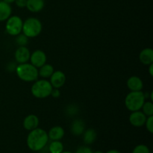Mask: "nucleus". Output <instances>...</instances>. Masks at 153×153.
I'll use <instances>...</instances> for the list:
<instances>
[{
    "mask_svg": "<svg viewBox=\"0 0 153 153\" xmlns=\"http://www.w3.org/2000/svg\"><path fill=\"white\" fill-rule=\"evenodd\" d=\"M49 140L48 133L43 128H37L30 131L27 137V145L31 150L38 152L46 147Z\"/></svg>",
    "mask_w": 153,
    "mask_h": 153,
    "instance_id": "nucleus-1",
    "label": "nucleus"
},
{
    "mask_svg": "<svg viewBox=\"0 0 153 153\" xmlns=\"http://www.w3.org/2000/svg\"><path fill=\"white\" fill-rule=\"evenodd\" d=\"M16 73L18 78L23 82H35L38 79V70L31 64L24 63L16 66Z\"/></svg>",
    "mask_w": 153,
    "mask_h": 153,
    "instance_id": "nucleus-2",
    "label": "nucleus"
},
{
    "mask_svg": "<svg viewBox=\"0 0 153 153\" xmlns=\"http://www.w3.org/2000/svg\"><path fill=\"white\" fill-rule=\"evenodd\" d=\"M144 94L140 91H131L127 94L125 99V105L126 108L130 111H140L145 102Z\"/></svg>",
    "mask_w": 153,
    "mask_h": 153,
    "instance_id": "nucleus-3",
    "label": "nucleus"
},
{
    "mask_svg": "<svg viewBox=\"0 0 153 153\" xmlns=\"http://www.w3.org/2000/svg\"><path fill=\"white\" fill-rule=\"evenodd\" d=\"M42 29L43 25L40 19L35 17H30L23 22L22 32L28 38H32L40 35Z\"/></svg>",
    "mask_w": 153,
    "mask_h": 153,
    "instance_id": "nucleus-4",
    "label": "nucleus"
},
{
    "mask_svg": "<svg viewBox=\"0 0 153 153\" xmlns=\"http://www.w3.org/2000/svg\"><path fill=\"white\" fill-rule=\"evenodd\" d=\"M52 89L53 88L49 81L46 79H40L36 80L33 84L31 92L35 98L44 99L51 95Z\"/></svg>",
    "mask_w": 153,
    "mask_h": 153,
    "instance_id": "nucleus-5",
    "label": "nucleus"
},
{
    "mask_svg": "<svg viewBox=\"0 0 153 153\" xmlns=\"http://www.w3.org/2000/svg\"><path fill=\"white\" fill-rule=\"evenodd\" d=\"M23 21L18 16H10L7 19L5 25L6 31L11 36H16L22 33Z\"/></svg>",
    "mask_w": 153,
    "mask_h": 153,
    "instance_id": "nucleus-6",
    "label": "nucleus"
},
{
    "mask_svg": "<svg viewBox=\"0 0 153 153\" xmlns=\"http://www.w3.org/2000/svg\"><path fill=\"white\" fill-rule=\"evenodd\" d=\"M29 60L33 66L37 68H40L46 63L47 57L43 51L37 49L31 54Z\"/></svg>",
    "mask_w": 153,
    "mask_h": 153,
    "instance_id": "nucleus-7",
    "label": "nucleus"
},
{
    "mask_svg": "<svg viewBox=\"0 0 153 153\" xmlns=\"http://www.w3.org/2000/svg\"><path fill=\"white\" fill-rule=\"evenodd\" d=\"M147 117L140 111L131 112L129 115V123L134 127H142L145 125Z\"/></svg>",
    "mask_w": 153,
    "mask_h": 153,
    "instance_id": "nucleus-8",
    "label": "nucleus"
},
{
    "mask_svg": "<svg viewBox=\"0 0 153 153\" xmlns=\"http://www.w3.org/2000/svg\"><path fill=\"white\" fill-rule=\"evenodd\" d=\"M50 84L53 88H61L66 82V76L61 70L54 71L50 76Z\"/></svg>",
    "mask_w": 153,
    "mask_h": 153,
    "instance_id": "nucleus-9",
    "label": "nucleus"
},
{
    "mask_svg": "<svg viewBox=\"0 0 153 153\" xmlns=\"http://www.w3.org/2000/svg\"><path fill=\"white\" fill-rule=\"evenodd\" d=\"M30 55V51L26 46H19L14 53V58L18 64H24L29 61Z\"/></svg>",
    "mask_w": 153,
    "mask_h": 153,
    "instance_id": "nucleus-10",
    "label": "nucleus"
},
{
    "mask_svg": "<svg viewBox=\"0 0 153 153\" xmlns=\"http://www.w3.org/2000/svg\"><path fill=\"white\" fill-rule=\"evenodd\" d=\"M127 88L131 91H142L143 88V82L138 76H131L127 80Z\"/></svg>",
    "mask_w": 153,
    "mask_h": 153,
    "instance_id": "nucleus-11",
    "label": "nucleus"
},
{
    "mask_svg": "<svg viewBox=\"0 0 153 153\" xmlns=\"http://www.w3.org/2000/svg\"><path fill=\"white\" fill-rule=\"evenodd\" d=\"M39 118L34 114H30L25 117L23 120V127L27 131H31L38 128Z\"/></svg>",
    "mask_w": 153,
    "mask_h": 153,
    "instance_id": "nucleus-12",
    "label": "nucleus"
},
{
    "mask_svg": "<svg viewBox=\"0 0 153 153\" xmlns=\"http://www.w3.org/2000/svg\"><path fill=\"white\" fill-rule=\"evenodd\" d=\"M70 130L73 135L79 136L84 133L85 130V123L82 120L76 119L73 121Z\"/></svg>",
    "mask_w": 153,
    "mask_h": 153,
    "instance_id": "nucleus-13",
    "label": "nucleus"
},
{
    "mask_svg": "<svg viewBox=\"0 0 153 153\" xmlns=\"http://www.w3.org/2000/svg\"><path fill=\"white\" fill-rule=\"evenodd\" d=\"M139 60L144 65H149L153 63V50L151 48H146L140 52Z\"/></svg>",
    "mask_w": 153,
    "mask_h": 153,
    "instance_id": "nucleus-14",
    "label": "nucleus"
},
{
    "mask_svg": "<svg viewBox=\"0 0 153 153\" xmlns=\"http://www.w3.org/2000/svg\"><path fill=\"white\" fill-rule=\"evenodd\" d=\"M25 7L32 13L40 12L44 7V0H27Z\"/></svg>",
    "mask_w": 153,
    "mask_h": 153,
    "instance_id": "nucleus-15",
    "label": "nucleus"
},
{
    "mask_svg": "<svg viewBox=\"0 0 153 153\" xmlns=\"http://www.w3.org/2000/svg\"><path fill=\"white\" fill-rule=\"evenodd\" d=\"M12 13V8L10 4L4 1H0V22L8 19Z\"/></svg>",
    "mask_w": 153,
    "mask_h": 153,
    "instance_id": "nucleus-16",
    "label": "nucleus"
},
{
    "mask_svg": "<svg viewBox=\"0 0 153 153\" xmlns=\"http://www.w3.org/2000/svg\"><path fill=\"white\" fill-rule=\"evenodd\" d=\"M64 129L61 126H54L50 128L49 133H48V137L49 139L52 140H60L64 137Z\"/></svg>",
    "mask_w": 153,
    "mask_h": 153,
    "instance_id": "nucleus-17",
    "label": "nucleus"
},
{
    "mask_svg": "<svg viewBox=\"0 0 153 153\" xmlns=\"http://www.w3.org/2000/svg\"><path fill=\"white\" fill-rule=\"evenodd\" d=\"M54 73V67L51 64H45L44 65L40 67V70H38V75L43 79H47L50 78L52 73Z\"/></svg>",
    "mask_w": 153,
    "mask_h": 153,
    "instance_id": "nucleus-18",
    "label": "nucleus"
},
{
    "mask_svg": "<svg viewBox=\"0 0 153 153\" xmlns=\"http://www.w3.org/2000/svg\"><path fill=\"white\" fill-rule=\"evenodd\" d=\"M97 134L96 131L93 128H88L84 131V142L85 144H91L97 139Z\"/></svg>",
    "mask_w": 153,
    "mask_h": 153,
    "instance_id": "nucleus-19",
    "label": "nucleus"
},
{
    "mask_svg": "<svg viewBox=\"0 0 153 153\" xmlns=\"http://www.w3.org/2000/svg\"><path fill=\"white\" fill-rule=\"evenodd\" d=\"M50 153H61L64 151V145L60 140H52L49 146Z\"/></svg>",
    "mask_w": 153,
    "mask_h": 153,
    "instance_id": "nucleus-20",
    "label": "nucleus"
},
{
    "mask_svg": "<svg viewBox=\"0 0 153 153\" xmlns=\"http://www.w3.org/2000/svg\"><path fill=\"white\" fill-rule=\"evenodd\" d=\"M142 112L146 117L153 116V104L152 102H145L141 108Z\"/></svg>",
    "mask_w": 153,
    "mask_h": 153,
    "instance_id": "nucleus-21",
    "label": "nucleus"
},
{
    "mask_svg": "<svg viewBox=\"0 0 153 153\" xmlns=\"http://www.w3.org/2000/svg\"><path fill=\"white\" fill-rule=\"evenodd\" d=\"M79 107L76 104H71L67 105V107L66 108L65 113L67 116L73 117L77 114L79 113Z\"/></svg>",
    "mask_w": 153,
    "mask_h": 153,
    "instance_id": "nucleus-22",
    "label": "nucleus"
},
{
    "mask_svg": "<svg viewBox=\"0 0 153 153\" xmlns=\"http://www.w3.org/2000/svg\"><path fill=\"white\" fill-rule=\"evenodd\" d=\"M16 43L19 46H26L28 43V37L24 34H19L16 35Z\"/></svg>",
    "mask_w": 153,
    "mask_h": 153,
    "instance_id": "nucleus-23",
    "label": "nucleus"
},
{
    "mask_svg": "<svg viewBox=\"0 0 153 153\" xmlns=\"http://www.w3.org/2000/svg\"><path fill=\"white\" fill-rule=\"evenodd\" d=\"M132 153H150L149 147L144 144H140L135 146L133 149Z\"/></svg>",
    "mask_w": 153,
    "mask_h": 153,
    "instance_id": "nucleus-24",
    "label": "nucleus"
},
{
    "mask_svg": "<svg viewBox=\"0 0 153 153\" xmlns=\"http://www.w3.org/2000/svg\"><path fill=\"white\" fill-rule=\"evenodd\" d=\"M145 126L147 129V131L149 133L152 134L153 133V116L147 117L146 118V123H145Z\"/></svg>",
    "mask_w": 153,
    "mask_h": 153,
    "instance_id": "nucleus-25",
    "label": "nucleus"
},
{
    "mask_svg": "<svg viewBox=\"0 0 153 153\" xmlns=\"http://www.w3.org/2000/svg\"><path fill=\"white\" fill-rule=\"evenodd\" d=\"M75 153H93V151L91 150V148L88 147V146H81Z\"/></svg>",
    "mask_w": 153,
    "mask_h": 153,
    "instance_id": "nucleus-26",
    "label": "nucleus"
},
{
    "mask_svg": "<svg viewBox=\"0 0 153 153\" xmlns=\"http://www.w3.org/2000/svg\"><path fill=\"white\" fill-rule=\"evenodd\" d=\"M15 2H16V6L19 7H26L27 0H15Z\"/></svg>",
    "mask_w": 153,
    "mask_h": 153,
    "instance_id": "nucleus-27",
    "label": "nucleus"
},
{
    "mask_svg": "<svg viewBox=\"0 0 153 153\" xmlns=\"http://www.w3.org/2000/svg\"><path fill=\"white\" fill-rule=\"evenodd\" d=\"M51 95L54 98H58L61 96V92H60L59 89H58V88H53L52 92H51Z\"/></svg>",
    "mask_w": 153,
    "mask_h": 153,
    "instance_id": "nucleus-28",
    "label": "nucleus"
},
{
    "mask_svg": "<svg viewBox=\"0 0 153 153\" xmlns=\"http://www.w3.org/2000/svg\"><path fill=\"white\" fill-rule=\"evenodd\" d=\"M16 63L14 62H11L10 63V64H8V65H7V70L10 72H13L16 70Z\"/></svg>",
    "mask_w": 153,
    "mask_h": 153,
    "instance_id": "nucleus-29",
    "label": "nucleus"
},
{
    "mask_svg": "<svg viewBox=\"0 0 153 153\" xmlns=\"http://www.w3.org/2000/svg\"><path fill=\"white\" fill-rule=\"evenodd\" d=\"M149 73L150 75V76H153V63L152 64H149Z\"/></svg>",
    "mask_w": 153,
    "mask_h": 153,
    "instance_id": "nucleus-30",
    "label": "nucleus"
},
{
    "mask_svg": "<svg viewBox=\"0 0 153 153\" xmlns=\"http://www.w3.org/2000/svg\"><path fill=\"white\" fill-rule=\"evenodd\" d=\"M106 153H121L120 151L117 150V149H111V150H109Z\"/></svg>",
    "mask_w": 153,
    "mask_h": 153,
    "instance_id": "nucleus-31",
    "label": "nucleus"
},
{
    "mask_svg": "<svg viewBox=\"0 0 153 153\" xmlns=\"http://www.w3.org/2000/svg\"><path fill=\"white\" fill-rule=\"evenodd\" d=\"M2 1H5V2L8 3V4H10V3H13V2H14V1H15V0H2Z\"/></svg>",
    "mask_w": 153,
    "mask_h": 153,
    "instance_id": "nucleus-32",
    "label": "nucleus"
},
{
    "mask_svg": "<svg viewBox=\"0 0 153 153\" xmlns=\"http://www.w3.org/2000/svg\"><path fill=\"white\" fill-rule=\"evenodd\" d=\"M61 153H73V152H69V151H63V152H61Z\"/></svg>",
    "mask_w": 153,
    "mask_h": 153,
    "instance_id": "nucleus-33",
    "label": "nucleus"
},
{
    "mask_svg": "<svg viewBox=\"0 0 153 153\" xmlns=\"http://www.w3.org/2000/svg\"><path fill=\"white\" fill-rule=\"evenodd\" d=\"M93 153H104V152H102V151H96V152H94Z\"/></svg>",
    "mask_w": 153,
    "mask_h": 153,
    "instance_id": "nucleus-34",
    "label": "nucleus"
}]
</instances>
